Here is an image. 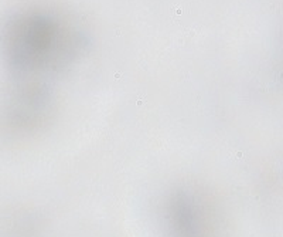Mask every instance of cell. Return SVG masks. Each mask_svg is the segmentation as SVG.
<instances>
[{"instance_id": "obj_1", "label": "cell", "mask_w": 283, "mask_h": 237, "mask_svg": "<svg viewBox=\"0 0 283 237\" xmlns=\"http://www.w3.org/2000/svg\"><path fill=\"white\" fill-rule=\"evenodd\" d=\"M85 33L71 18L43 7L10 13L0 27V51L16 81L46 82L84 53Z\"/></svg>"}, {"instance_id": "obj_2", "label": "cell", "mask_w": 283, "mask_h": 237, "mask_svg": "<svg viewBox=\"0 0 283 237\" xmlns=\"http://www.w3.org/2000/svg\"><path fill=\"white\" fill-rule=\"evenodd\" d=\"M54 98L47 84L16 81L0 102V131L7 137H28L51 121Z\"/></svg>"}]
</instances>
